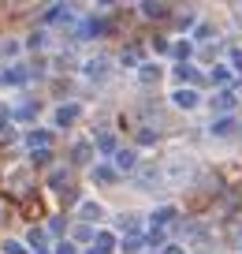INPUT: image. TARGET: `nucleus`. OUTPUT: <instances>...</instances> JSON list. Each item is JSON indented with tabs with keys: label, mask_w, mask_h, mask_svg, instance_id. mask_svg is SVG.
<instances>
[{
	"label": "nucleus",
	"mask_w": 242,
	"mask_h": 254,
	"mask_svg": "<svg viewBox=\"0 0 242 254\" xmlns=\"http://www.w3.org/2000/svg\"><path fill=\"white\" fill-rule=\"evenodd\" d=\"M175 105H183V109H194V105H197V94H190V90H179V94H175Z\"/></svg>",
	"instance_id": "obj_1"
},
{
	"label": "nucleus",
	"mask_w": 242,
	"mask_h": 254,
	"mask_svg": "<svg viewBox=\"0 0 242 254\" xmlns=\"http://www.w3.org/2000/svg\"><path fill=\"white\" fill-rule=\"evenodd\" d=\"M212 105H220V109L227 112V109H231V105H235V97H231V94H220V97H216V101H212Z\"/></svg>",
	"instance_id": "obj_2"
},
{
	"label": "nucleus",
	"mask_w": 242,
	"mask_h": 254,
	"mask_svg": "<svg viewBox=\"0 0 242 254\" xmlns=\"http://www.w3.org/2000/svg\"><path fill=\"white\" fill-rule=\"evenodd\" d=\"M119 168H134V153H119Z\"/></svg>",
	"instance_id": "obj_3"
},
{
	"label": "nucleus",
	"mask_w": 242,
	"mask_h": 254,
	"mask_svg": "<svg viewBox=\"0 0 242 254\" xmlns=\"http://www.w3.org/2000/svg\"><path fill=\"white\" fill-rule=\"evenodd\" d=\"M60 254H75V247H71V243H60Z\"/></svg>",
	"instance_id": "obj_4"
},
{
	"label": "nucleus",
	"mask_w": 242,
	"mask_h": 254,
	"mask_svg": "<svg viewBox=\"0 0 242 254\" xmlns=\"http://www.w3.org/2000/svg\"><path fill=\"white\" fill-rule=\"evenodd\" d=\"M164 254H179V247H168V251H164Z\"/></svg>",
	"instance_id": "obj_5"
}]
</instances>
